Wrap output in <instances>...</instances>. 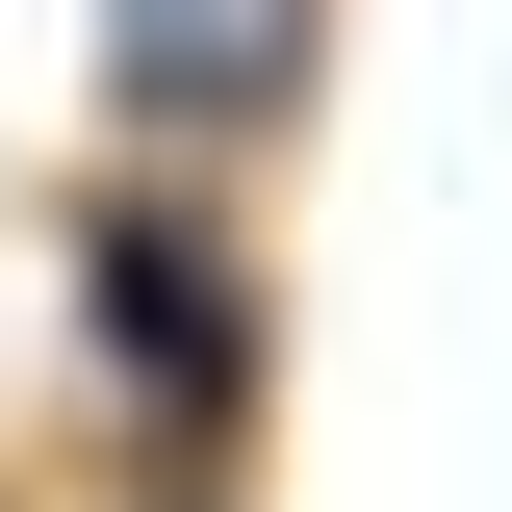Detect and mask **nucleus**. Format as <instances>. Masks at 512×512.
<instances>
[{"label":"nucleus","instance_id":"obj_1","mask_svg":"<svg viewBox=\"0 0 512 512\" xmlns=\"http://www.w3.org/2000/svg\"><path fill=\"white\" fill-rule=\"evenodd\" d=\"M77 333H103V410L128 461H180V487H231L256 461V384H282V308H256V231L231 180H77Z\"/></svg>","mask_w":512,"mask_h":512},{"label":"nucleus","instance_id":"obj_2","mask_svg":"<svg viewBox=\"0 0 512 512\" xmlns=\"http://www.w3.org/2000/svg\"><path fill=\"white\" fill-rule=\"evenodd\" d=\"M77 26H103V128L154 180H256L333 77V0H77Z\"/></svg>","mask_w":512,"mask_h":512}]
</instances>
